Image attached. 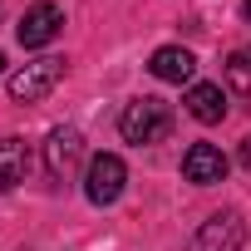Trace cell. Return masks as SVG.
Masks as SVG:
<instances>
[{"label":"cell","mask_w":251,"mask_h":251,"mask_svg":"<svg viewBox=\"0 0 251 251\" xmlns=\"http://www.w3.org/2000/svg\"><path fill=\"white\" fill-rule=\"evenodd\" d=\"M118 133L128 138V143H163L168 133H173V108L163 103V99H153V94H143V99H133L128 108H123V118H118Z\"/></svg>","instance_id":"6da1fadb"},{"label":"cell","mask_w":251,"mask_h":251,"mask_svg":"<svg viewBox=\"0 0 251 251\" xmlns=\"http://www.w3.org/2000/svg\"><path fill=\"white\" fill-rule=\"evenodd\" d=\"M64 79V59L59 54H45V59H30L10 74V99L15 103H40L45 94H54V84Z\"/></svg>","instance_id":"7a4b0ae2"},{"label":"cell","mask_w":251,"mask_h":251,"mask_svg":"<svg viewBox=\"0 0 251 251\" xmlns=\"http://www.w3.org/2000/svg\"><path fill=\"white\" fill-rule=\"evenodd\" d=\"M123 182H128V168H123L118 153H94L89 158V173H84V197L94 207H113L123 197Z\"/></svg>","instance_id":"3957f363"},{"label":"cell","mask_w":251,"mask_h":251,"mask_svg":"<svg viewBox=\"0 0 251 251\" xmlns=\"http://www.w3.org/2000/svg\"><path fill=\"white\" fill-rule=\"evenodd\" d=\"M241 246H246V222H241V212H212V217L197 226V236H192L187 251H241Z\"/></svg>","instance_id":"277c9868"},{"label":"cell","mask_w":251,"mask_h":251,"mask_svg":"<svg viewBox=\"0 0 251 251\" xmlns=\"http://www.w3.org/2000/svg\"><path fill=\"white\" fill-rule=\"evenodd\" d=\"M59 30H64V10H59V5H50V0L30 5V10L20 15V25H15V35H20V45H25V50H40V45H50Z\"/></svg>","instance_id":"5b68a950"},{"label":"cell","mask_w":251,"mask_h":251,"mask_svg":"<svg viewBox=\"0 0 251 251\" xmlns=\"http://www.w3.org/2000/svg\"><path fill=\"white\" fill-rule=\"evenodd\" d=\"M79 158H84L79 128H50V138H45V168H50V177H69L79 168Z\"/></svg>","instance_id":"8992f818"},{"label":"cell","mask_w":251,"mask_h":251,"mask_svg":"<svg viewBox=\"0 0 251 251\" xmlns=\"http://www.w3.org/2000/svg\"><path fill=\"white\" fill-rule=\"evenodd\" d=\"M182 177L197 182V187L222 182V177H226V158H222V148H212V143H192V148L182 153Z\"/></svg>","instance_id":"52a82bcc"},{"label":"cell","mask_w":251,"mask_h":251,"mask_svg":"<svg viewBox=\"0 0 251 251\" xmlns=\"http://www.w3.org/2000/svg\"><path fill=\"white\" fill-rule=\"evenodd\" d=\"M148 69H153L163 84H192V74H197V59H192L182 45H163V50H153Z\"/></svg>","instance_id":"ba28073f"},{"label":"cell","mask_w":251,"mask_h":251,"mask_svg":"<svg viewBox=\"0 0 251 251\" xmlns=\"http://www.w3.org/2000/svg\"><path fill=\"white\" fill-rule=\"evenodd\" d=\"M187 113L197 123H222L226 118V89L222 84H192L187 89Z\"/></svg>","instance_id":"9c48e42d"},{"label":"cell","mask_w":251,"mask_h":251,"mask_svg":"<svg viewBox=\"0 0 251 251\" xmlns=\"http://www.w3.org/2000/svg\"><path fill=\"white\" fill-rule=\"evenodd\" d=\"M25 173H30V148L20 138H5L0 143V192H10L15 182H25Z\"/></svg>","instance_id":"30bf717a"},{"label":"cell","mask_w":251,"mask_h":251,"mask_svg":"<svg viewBox=\"0 0 251 251\" xmlns=\"http://www.w3.org/2000/svg\"><path fill=\"white\" fill-rule=\"evenodd\" d=\"M226 79H231V89H236V94L246 99V108H251V45L226 59Z\"/></svg>","instance_id":"8fae6325"},{"label":"cell","mask_w":251,"mask_h":251,"mask_svg":"<svg viewBox=\"0 0 251 251\" xmlns=\"http://www.w3.org/2000/svg\"><path fill=\"white\" fill-rule=\"evenodd\" d=\"M241 163H246V168H251V138H246V143H241Z\"/></svg>","instance_id":"7c38bea8"},{"label":"cell","mask_w":251,"mask_h":251,"mask_svg":"<svg viewBox=\"0 0 251 251\" xmlns=\"http://www.w3.org/2000/svg\"><path fill=\"white\" fill-rule=\"evenodd\" d=\"M241 10H246V20H251V0H246V5H241Z\"/></svg>","instance_id":"4fadbf2b"},{"label":"cell","mask_w":251,"mask_h":251,"mask_svg":"<svg viewBox=\"0 0 251 251\" xmlns=\"http://www.w3.org/2000/svg\"><path fill=\"white\" fill-rule=\"evenodd\" d=\"M0 69H5V54H0Z\"/></svg>","instance_id":"5bb4252c"}]
</instances>
